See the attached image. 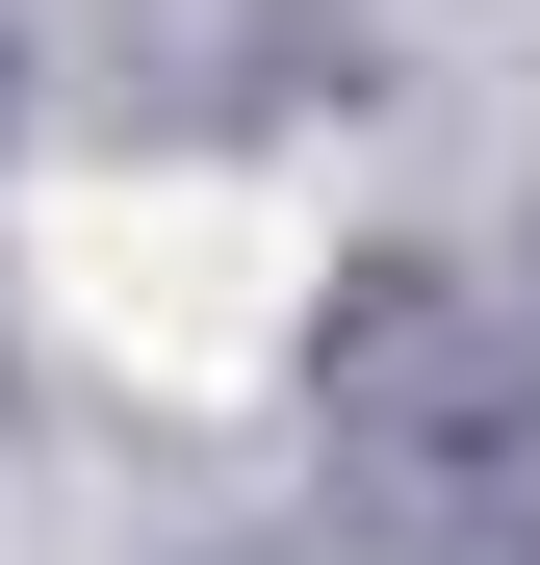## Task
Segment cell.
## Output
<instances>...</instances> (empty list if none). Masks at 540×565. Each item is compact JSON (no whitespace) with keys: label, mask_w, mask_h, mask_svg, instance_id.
I'll return each mask as SVG.
<instances>
[{"label":"cell","mask_w":540,"mask_h":565,"mask_svg":"<svg viewBox=\"0 0 540 565\" xmlns=\"http://www.w3.org/2000/svg\"><path fill=\"white\" fill-rule=\"evenodd\" d=\"M52 282L77 334H129L155 386H232L284 334V206H207V180H129V206H52Z\"/></svg>","instance_id":"6da1fadb"}]
</instances>
